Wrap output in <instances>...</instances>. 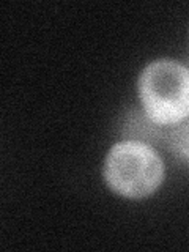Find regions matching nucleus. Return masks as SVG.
I'll list each match as a JSON object with an SVG mask.
<instances>
[{"instance_id": "obj_1", "label": "nucleus", "mask_w": 189, "mask_h": 252, "mask_svg": "<svg viewBox=\"0 0 189 252\" xmlns=\"http://www.w3.org/2000/svg\"><path fill=\"white\" fill-rule=\"evenodd\" d=\"M137 92L145 115L158 126H175L189 118V68L159 59L144 68Z\"/></svg>"}, {"instance_id": "obj_2", "label": "nucleus", "mask_w": 189, "mask_h": 252, "mask_svg": "<svg viewBox=\"0 0 189 252\" xmlns=\"http://www.w3.org/2000/svg\"><path fill=\"white\" fill-rule=\"evenodd\" d=\"M164 162L156 150L140 140H120L109 150L102 169L107 186L126 199L152 195L164 180Z\"/></svg>"}, {"instance_id": "obj_3", "label": "nucleus", "mask_w": 189, "mask_h": 252, "mask_svg": "<svg viewBox=\"0 0 189 252\" xmlns=\"http://www.w3.org/2000/svg\"><path fill=\"white\" fill-rule=\"evenodd\" d=\"M125 132L129 134L131 139L145 142V144H150V145L159 142V139L162 137V132L158 129V125H155L145 115V112L144 114L139 112V115H134L132 118H129V120L126 122Z\"/></svg>"}, {"instance_id": "obj_4", "label": "nucleus", "mask_w": 189, "mask_h": 252, "mask_svg": "<svg viewBox=\"0 0 189 252\" xmlns=\"http://www.w3.org/2000/svg\"><path fill=\"white\" fill-rule=\"evenodd\" d=\"M169 150L181 162L189 164V118L175 125L165 134Z\"/></svg>"}, {"instance_id": "obj_5", "label": "nucleus", "mask_w": 189, "mask_h": 252, "mask_svg": "<svg viewBox=\"0 0 189 252\" xmlns=\"http://www.w3.org/2000/svg\"><path fill=\"white\" fill-rule=\"evenodd\" d=\"M188 68H189V66H188Z\"/></svg>"}]
</instances>
